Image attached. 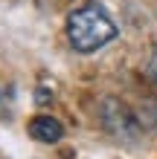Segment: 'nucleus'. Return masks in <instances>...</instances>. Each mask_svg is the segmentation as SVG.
I'll return each instance as SVG.
<instances>
[{
	"instance_id": "4",
	"label": "nucleus",
	"mask_w": 157,
	"mask_h": 159,
	"mask_svg": "<svg viewBox=\"0 0 157 159\" xmlns=\"http://www.w3.org/2000/svg\"><path fill=\"white\" fill-rule=\"evenodd\" d=\"M137 116H140V121H143L145 130H154V133H157V101H145Z\"/></svg>"
},
{
	"instance_id": "3",
	"label": "nucleus",
	"mask_w": 157,
	"mask_h": 159,
	"mask_svg": "<svg viewBox=\"0 0 157 159\" xmlns=\"http://www.w3.org/2000/svg\"><path fill=\"white\" fill-rule=\"evenodd\" d=\"M29 136L38 139V142H47V145H55L64 139V125L52 116H35L29 121Z\"/></svg>"
},
{
	"instance_id": "6",
	"label": "nucleus",
	"mask_w": 157,
	"mask_h": 159,
	"mask_svg": "<svg viewBox=\"0 0 157 159\" xmlns=\"http://www.w3.org/2000/svg\"><path fill=\"white\" fill-rule=\"evenodd\" d=\"M38 101L44 104V101H52V93H47V90H38Z\"/></svg>"
},
{
	"instance_id": "1",
	"label": "nucleus",
	"mask_w": 157,
	"mask_h": 159,
	"mask_svg": "<svg viewBox=\"0 0 157 159\" xmlns=\"http://www.w3.org/2000/svg\"><path fill=\"white\" fill-rule=\"evenodd\" d=\"M116 38V23L108 17V12L99 3H85L79 9H73L67 17V41L76 52L87 55L102 49L105 43Z\"/></svg>"
},
{
	"instance_id": "2",
	"label": "nucleus",
	"mask_w": 157,
	"mask_h": 159,
	"mask_svg": "<svg viewBox=\"0 0 157 159\" xmlns=\"http://www.w3.org/2000/svg\"><path fill=\"white\" fill-rule=\"evenodd\" d=\"M99 121H102L105 133H110L116 142H122V145L140 142V136L145 130L140 116H137L122 98H114V96L102 98V104H99Z\"/></svg>"
},
{
	"instance_id": "5",
	"label": "nucleus",
	"mask_w": 157,
	"mask_h": 159,
	"mask_svg": "<svg viewBox=\"0 0 157 159\" xmlns=\"http://www.w3.org/2000/svg\"><path fill=\"white\" fill-rule=\"evenodd\" d=\"M145 78L157 87V43L149 49V58H145Z\"/></svg>"
}]
</instances>
